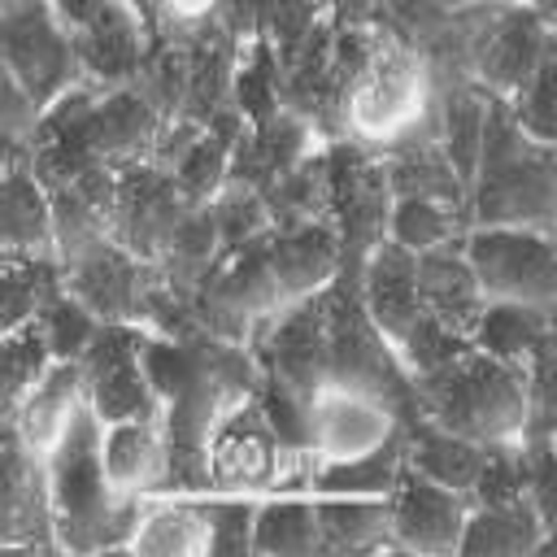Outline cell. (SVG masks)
Segmentation results:
<instances>
[{
    "mask_svg": "<svg viewBox=\"0 0 557 557\" xmlns=\"http://www.w3.org/2000/svg\"><path fill=\"white\" fill-rule=\"evenodd\" d=\"M209 205H213L222 257H231V252H239V248H248V244H257L261 235L274 231V218H270L265 196L252 191V187H244V183H226ZM222 257H218V261H222Z\"/></svg>",
    "mask_w": 557,
    "mask_h": 557,
    "instance_id": "ee69618b",
    "label": "cell"
},
{
    "mask_svg": "<svg viewBox=\"0 0 557 557\" xmlns=\"http://www.w3.org/2000/svg\"><path fill=\"white\" fill-rule=\"evenodd\" d=\"M553 235H557V226H553Z\"/></svg>",
    "mask_w": 557,
    "mask_h": 557,
    "instance_id": "be15d7a7",
    "label": "cell"
},
{
    "mask_svg": "<svg viewBox=\"0 0 557 557\" xmlns=\"http://www.w3.org/2000/svg\"><path fill=\"white\" fill-rule=\"evenodd\" d=\"M135 4V13L144 17V26L152 30V39H157V0H131Z\"/></svg>",
    "mask_w": 557,
    "mask_h": 557,
    "instance_id": "9f6ffc18",
    "label": "cell"
},
{
    "mask_svg": "<svg viewBox=\"0 0 557 557\" xmlns=\"http://www.w3.org/2000/svg\"><path fill=\"white\" fill-rule=\"evenodd\" d=\"M435 104V78L431 65L422 61L418 48H409L405 39H396L392 30H383L374 57L366 61V70L357 74L352 91H348V109H344V131L357 144L383 148L396 135L413 131Z\"/></svg>",
    "mask_w": 557,
    "mask_h": 557,
    "instance_id": "5b68a950",
    "label": "cell"
},
{
    "mask_svg": "<svg viewBox=\"0 0 557 557\" xmlns=\"http://www.w3.org/2000/svg\"><path fill=\"white\" fill-rule=\"evenodd\" d=\"M496 4H518V0H496ZM531 4H540V9L553 17V4H557V0H531Z\"/></svg>",
    "mask_w": 557,
    "mask_h": 557,
    "instance_id": "6f0895ef",
    "label": "cell"
},
{
    "mask_svg": "<svg viewBox=\"0 0 557 557\" xmlns=\"http://www.w3.org/2000/svg\"><path fill=\"white\" fill-rule=\"evenodd\" d=\"M466 231H470V213L440 205V200H396L392 222H387V239L405 244L409 252L440 248L448 239H461Z\"/></svg>",
    "mask_w": 557,
    "mask_h": 557,
    "instance_id": "ab89813d",
    "label": "cell"
},
{
    "mask_svg": "<svg viewBox=\"0 0 557 557\" xmlns=\"http://www.w3.org/2000/svg\"><path fill=\"white\" fill-rule=\"evenodd\" d=\"M418 292H422V309L426 313H435L440 322L457 326L461 335L474 331L487 296H483V283L474 274V261L466 252V235L461 239H448L440 248L418 252Z\"/></svg>",
    "mask_w": 557,
    "mask_h": 557,
    "instance_id": "484cf974",
    "label": "cell"
},
{
    "mask_svg": "<svg viewBox=\"0 0 557 557\" xmlns=\"http://www.w3.org/2000/svg\"><path fill=\"white\" fill-rule=\"evenodd\" d=\"M318 457L309 448H287L265 418L257 392L231 405L205 440V483L209 492H313Z\"/></svg>",
    "mask_w": 557,
    "mask_h": 557,
    "instance_id": "277c9868",
    "label": "cell"
},
{
    "mask_svg": "<svg viewBox=\"0 0 557 557\" xmlns=\"http://www.w3.org/2000/svg\"><path fill=\"white\" fill-rule=\"evenodd\" d=\"M440 4H448V9H461V4H474V0H440Z\"/></svg>",
    "mask_w": 557,
    "mask_h": 557,
    "instance_id": "91938a15",
    "label": "cell"
},
{
    "mask_svg": "<svg viewBox=\"0 0 557 557\" xmlns=\"http://www.w3.org/2000/svg\"><path fill=\"white\" fill-rule=\"evenodd\" d=\"M548 348L557 352V309H553V326H548Z\"/></svg>",
    "mask_w": 557,
    "mask_h": 557,
    "instance_id": "680465c9",
    "label": "cell"
},
{
    "mask_svg": "<svg viewBox=\"0 0 557 557\" xmlns=\"http://www.w3.org/2000/svg\"><path fill=\"white\" fill-rule=\"evenodd\" d=\"M379 152H383L396 200H440V205L470 213V187L461 183V174L453 170V161L435 135V113H426L413 131L396 135Z\"/></svg>",
    "mask_w": 557,
    "mask_h": 557,
    "instance_id": "d6986e66",
    "label": "cell"
},
{
    "mask_svg": "<svg viewBox=\"0 0 557 557\" xmlns=\"http://www.w3.org/2000/svg\"><path fill=\"white\" fill-rule=\"evenodd\" d=\"M527 496V440L487 444V461L470 487V505H500Z\"/></svg>",
    "mask_w": 557,
    "mask_h": 557,
    "instance_id": "7dc6e473",
    "label": "cell"
},
{
    "mask_svg": "<svg viewBox=\"0 0 557 557\" xmlns=\"http://www.w3.org/2000/svg\"><path fill=\"white\" fill-rule=\"evenodd\" d=\"M83 405H87L83 366H78L74 357H57V361L44 370V379L4 413V422L17 426V435H22L30 448L48 453V448L65 435V426L74 422V413H78Z\"/></svg>",
    "mask_w": 557,
    "mask_h": 557,
    "instance_id": "83f0119b",
    "label": "cell"
},
{
    "mask_svg": "<svg viewBox=\"0 0 557 557\" xmlns=\"http://www.w3.org/2000/svg\"><path fill=\"white\" fill-rule=\"evenodd\" d=\"M257 370L265 379H278L283 387L300 392L305 400L331 383V322H326V292L300 296L270 318L257 322L248 339Z\"/></svg>",
    "mask_w": 557,
    "mask_h": 557,
    "instance_id": "8fae6325",
    "label": "cell"
},
{
    "mask_svg": "<svg viewBox=\"0 0 557 557\" xmlns=\"http://www.w3.org/2000/svg\"><path fill=\"white\" fill-rule=\"evenodd\" d=\"M126 553H135V557H209L205 492H152V496H144L139 527H135Z\"/></svg>",
    "mask_w": 557,
    "mask_h": 557,
    "instance_id": "4316f807",
    "label": "cell"
},
{
    "mask_svg": "<svg viewBox=\"0 0 557 557\" xmlns=\"http://www.w3.org/2000/svg\"><path fill=\"white\" fill-rule=\"evenodd\" d=\"M487 100L474 83L466 78H444L435 83V135L453 161V170L461 174V183L470 187L474 183V170H479V152H483V131H487Z\"/></svg>",
    "mask_w": 557,
    "mask_h": 557,
    "instance_id": "f546056e",
    "label": "cell"
},
{
    "mask_svg": "<svg viewBox=\"0 0 557 557\" xmlns=\"http://www.w3.org/2000/svg\"><path fill=\"white\" fill-rule=\"evenodd\" d=\"M392 348L400 352L409 379H418V374H431V370L448 366L457 352H466V348H470V335H461L457 326H448V322H440L435 313L422 309V313L413 318V326H409Z\"/></svg>",
    "mask_w": 557,
    "mask_h": 557,
    "instance_id": "bcb514c9",
    "label": "cell"
},
{
    "mask_svg": "<svg viewBox=\"0 0 557 557\" xmlns=\"http://www.w3.org/2000/svg\"><path fill=\"white\" fill-rule=\"evenodd\" d=\"M244 126H248V122L239 117V109L218 113V117L196 135V144L183 152V161L174 165L178 187H183L196 205H209V200L231 183V161H235V144H239Z\"/></svg>",
    "mask_w": 557,
    "mask_h": 557,
    "instance_id": "d590c367",
    "label": "cell"
},
{
    "mask_svg": "<svg viewBox=\"0 0 557 557\" xmlns=\"http://www.w3.org/2000/svg\"><path fill=\"white\" fill-rule=\"evenodd\" d=\"M322 553L313 492H270L257 505L252 557H313Z\"/></svg>",
    "mask_w": 557,
    "mask_h": 557,
    "instance_id": "1f68e13d",
    "label": "cell"
},
{
    "mask_svg": "<svg viewBox=\"0 0 557 557\" xmlns=\"http://www.w3.org/2000/svg\"><path fill=\"white\" fill-rule=\"evenodd\" d=\"M65 287L57 252H0V331L39 318V309Z\"/></svg>",
    "mask_w": 557,
    "mask_h": 557,
    "instance_id": "836d02e7",
    "label": "cell"
},
{
    "mask_svg": "<svg viewBox=\"0 0 557 557\" xmlns=\"http://www.w3.org/2000/svg\"><path fill=\"white\" fill-rule=\"evenodd\" d=\"M557 435V352L544 348L527 361V435L522 440H553Z\"/></svg>",
    "mask_w": 557,
    "mask_h": 557,
    "instance_id": "681fc988",
    "label": "cell"
},
{
    "mask_svg": "<svg viewBox=\"0 0 557 557\" xmlns=\"http://www.w3.org/2000/svg\"><path fill=\"white\" fill-rule=\"evenodd\" d=\"M274 226H296V222H331V178H326V144L309 152L296 170H287L270 191H265Z\"/></svg>",
    "mask_w": 557,
    "mask_h": 557,
    "instance_id": "f35d334b",
    "label": "cell"
},
{
    "mask_svg": "<svg viewBox=\"0 0 557 557\" xmlns=\"http://www.w3.org/2000/svg\"><path fill=\"white\" fill-rule=\"evenodd\" d=\"M0 548L4 553H61L48 461L9 422L0 431Z\"/></svg>",
    "mask_w": 557,
    "mask_h": 557,
    "instance_id": "4fadbf2b",
    "label": "cell"
},
{
    "mask_svg": "<svg viewBox=\"0 0 557 557\" xmlns=\"http://www.w3.org/2000/svg\"><path fill=\"white\" fill-rule=\"evenodd\" d=\"M553 9H557V4H553Z\"/></svg>",
    "mask_w": 557,
    "mask_h": 557,
    "instance_id": "e7e4bbea",
    "label": "cell"
},
{
    "mask_svg": "<svg viewBox=\"0 0 557 557\" xmlns=\"http://www.w3.org/2000/svg\"><path fill=\"white\" fill-rule=\"evenodd\" d=\"M61 553H126L144 496L117 492L104 470V422L83 405L65 435L44 453Z\"/></svg>",
    "mask_w": 557,
    "mask_h": 557,
    "instance_id": "6da1fadb",
    "label": "cell"
},
{
    "mask_svg": "<svg viewBox=\"0 0 557 557\" xmlns=\"http://www.w3.org/2000/svg\"><path fill=\"white\" fill-rule=\"evenodd\" d=\"M52 344L39 326V318L0 331V374H4V413L44 379V370L52 366Z\"/></svg>",
    "mask_w": 557,
    "mask_h": 557,
    "instance_id": "60d3db41",
    "label": "cell"
},
{
    "mask_svg": "<svg viewBox=\"0 0 557 557\" xmlns=\"http://www.w3.org/2000/svg\"><path fill=\"white\" fill-rule=\"evenodd\" d=\"M135 87L157 104V113L165 122L178 117L183 100H187V39L183 35H157L148 44V57H144Z\"/></svg>",
    "mask_w": 557,
    "mask_h": 557,
    "instance_id": "b9f144b4",
    "label": "cell"
},
{
    "mask_svg": "<svg viewBox=\"0 0 557 557\" xmlns=\"http://www.w3.org/2000/svg\"><path fill=\"white\" fill-rule=\"evenodd\" d=\"M548 326H553V309L522 305V300H487L474 331H470V344L500 357V361L527 366L544 348Z\"/></svg>",
    "mask_w": 557,
    "mask_h": 557,
    "instance_id": "e575fe53",
    "label": "cell"
},
{
    "mask_svg": "<svg viewBox=\"0 0 557 557\" xmlns=\"http://www.w3.org/2000/svg\"><path fill=\"white\" fill-rule=\"evenodd\" d=\"M461 17H466V74L492 100H509L535 74L557 30L553 17L531 0L518 4L474 0L461 4Z\"/></svg>",
    "mask_w": 557,
    "mask_h": 557,
    "instance_id": "8992f818",
    "label": "cell"
},
{
    "mask_svg": "<svg viewBox=\"0 0 557 557\" xmlns=\"http://www.w3.org/2000/svg\"><path fill=\"white\" fill-rule=\"evenodd\" d=\"M326 178H331V226L344 244V274L357 278L366 257L387 239L392 222V178L383 152L357 139L326 144Z\"/></svg>",
    "mask_w": 557,
    "mask_h": 557,
    "instance_id": "ba28073f",
    "label": "cell"
},
{
    "mask_svg": "<svg viewBox=\"0 0 557 557\" xmlns=\"http://www.w3.org/2000/svg\"><path fill=\"white\" fill-rule=\"evenodd\" d=\"M104 470L117 492H135V496L165 492L170 431H165L161 409L122 418V422H104Z\"/></svg>",
    "mask_w": 557,
    "mask_h": 557,
    "instance_id": "cb8c5ba5",
    "label": "cell"
},
{
    "mask_svg": "<svg viewBox=\"0 0 557 557\" xmlns=\"http://www.w3.org/2000/svg\"><path fill=\"white\" fill-rule=\"evenodd\" d=\"M405 461L413 470H422L426 479L470 496V487H474V479L487 461V444L466 440V435L413 413V418H405Z\"/></svg>",
    "mask_w": 557,
    "mask_h": 557,
    "instance_id": "f1b7e54d",
    "label": "cell"
},
{
    "mask_svg": "<svg viewBox=\"0 0 557 557\" xmlns=\"http://www.w3.org/2000/svg\"><path fill=\"white\" fill-rule=\"evenodd\" d=\"M183 39H187V100H183L178 117L209 126L218 113L235 109L231 91H235V65H239L244 39H235L222 17L187 30Z\"/></svg>",
    "mask_w": 557,
    "mask_h": 557,
    "instance_id": "d4e9b609",
    "label": "cell"
},
{
    "mask_svg": "<svg viewBox=\"0 0 557 557\" xmlns=\"http://www.w3.org/2000/svg\"><path fill=\"white\" fill-rule=\"evenodd\" d=\"M326 322H331V383L361 387L396 405L405 418H413V379L392 348V339L370 322L357 278L339 274L326 287Z\"/></svg>",
    "mask_w": 557,
    "mask_h": 557,
    "instance_id": "52a82bcc",
    "label": "cell"
},
{
    "mask_svg": "<svg viewBox=\"0 0 557 557\" xmlns=\"http://www.w3.org/2000/svg\"><path fill=\"white\" fill-rule=\"evenodd\" d=\"M335 26H383V0H326Z\"/></svg>",
    "mask_w": 557,
    "mask_h": 557,
    "instance_id": "db71d44e",
    "label": "cell"
},
{
    "mask_svg": "<svg viewBox=\"0 0 557 557\" xmlns=\"http://www.w3.org/2000/svg\"><path fill=\"white\" fill-rule=\"evenodd\" d=\"M544 544V522L531 496L500 500V505H470L461 531V557H535Z\"/></svg>",
    "mask_w": 557,
    "mask_h": 557,
    "instance_id": "4dcf8cb0",
    "label": "cell"
},
{
    "mask_svg": "<svg viewBox=\"0 0 557 557\" xmlns=\"http://www.w3.org/2000/svg\"><path fill=\"white\" fill-rule=\"evenodd\" d=\"M209 505V557H252L257 505L248 492H205Z\"/></svg>",
    "mask_w": 557,
    "mask_h": 557,
    "instance_id": "f6af8a7d",
    "label": "cell"
},
{
    "mask_svg": "<svg viewBox=\"0 0 557 557\" xmlns=\"http://www.w3.org/2000/svg\"><path fill=\"white\" fill-rule=\"evenodd\" d=\"M270 261L278 274V287L292 300L326 292L344 274V244L326 218L318 222H296V226H274L270 231Z\"/></svg>",
    "mask_w": 557,
    "mask_h": 557,
    "instance_id": "603a6c76",
    "label": "cell"
},
{
    "mask_svg": "<svg viewBox=\"0 0 557 557\" xmlns=\"http://www.w3.org/2000/svg\"><path fill=\"white\" fill-rule=\"evenodd\" d=\"M505 104H509L513 122H518L531 139L557 148V30H553V39H548V48H544L535 74H531Z\"/></svg>",
    "mask_w": 557,
    "mask_h": 557,
    "instance_id": "7bdbcfd3",
    "label": "cell"
},
{
    "mask_svg": "<svg viewBox=\"0 0 557 557\" xmlns=\"http://www.w3.org/2000/svg\"><path fill=\"white\" fill-rule=\"evenodd\" d=\"M553 26H557V9H553Z\"/></svg>",
    "mask_w": 557,
    "mask_h": 557,
    "instance_id": "6125c7cd",
    "label": "cell"
},
{
    "mask_svg": "<svg viewBox=\"0 0 557 557\" xmlns=\"http://www.w3.org/2000/svg\"><path fill=\"white\" fill-rule=\"evenodd\" d=\"M405 426V413L374 392L322 383L309 396V448L318 461H339L387 444Z\"/></svg>",
    "mask_w": 557,
    "mask_h": 557,
    "instance_id": "e0dca14e",
    "label": "cell"
},
{
    "mask_svg": "<svg viewBox=\"0 0 557 557\" xmlns=\"http://www.w3.org/2000/svg\"><path fill=\"white\" fill-rule=\"evenodd\" d=\"M231 104L239 109V117L248 126L283 113V70H278V48L270 39H244L239 44Z\"/></svg>",
    "mask_w": 557,
    "mask_h": 557,
    "instance_id": "74e56055",
    "label": "cell"
},
{
    "mask_svg": "<svg viewBox=\"0 0 557 557\" xmlns=\"http://www.w3.org/2000/svg\"><path fill=\"white\" fill-rule=\"evenodd\" d=\"M0 65L39 109H48L78 83L74 30L48 0H0Z\"/></svg>",
    "mask_w": 557,
    "mask_h": 557,
    "instance_id": "9c48e42d",
    "label": "cell"
},
{
    "mask_svg": "<svg viewBox=\"0 0 557 557\" xmlns=\"http://www.w3.org/2000/svg\"><path fill=\"white\" fill-rule=\"evenodd\" d=\"M405 470V426L357 457H339V461H318L313 470V492L318 496H387L396 487Z\"/></svg>",
    "mask_w": 557,
    "mask_h": 557,
    "instance_id": "8d00e7d4",
    "label": "cell"
},
{
    "mask_svg": "<svg viewBox=\"0 0 557 557\" xmlns=\"http://www.w3.org/2000/svg\"><path fill=\"white\" fill-rule=\"evenodd\" d=\"M322 553H392L387 496H318Z\"/></svg>",
    "mask_w": 557,
    "mask_h": 557,
    "instance_id": "d6a6232c",
    "label": "cell"
},
{
    "mask_svg": "<svg viewBox=\"0 0 557 557\" xmlns=\"http://www.w3.org/2000/svg\"><path fill=\"white\" fill-rule=\"evenodd\" d=\"M413 413L479 444L522 440L527 435V366L500 361L470 344L448 366L413 379Z\"/></svg>",
    "mask_w": 557,
    "mask_h": 557,
    "instance_id": "3957f363",
    "label": "cell"
},
{
    "mask_svg": "<svg viewBox=\"0 0 557 557\" xmlns=\"http://www.w3.org/2000/svg\"><path fill=\"white\" fill-rule=\"evenodd\" d=\"M144 339L148 331L139 322H100V331L83 348L78 366L87 383V405L100 422H122L161 409L144 366Z\"/></svg>",
    "mask_w": 557,
    "mask_h": 557,
    "instance_id": "7c38bea8",
    "label": "cell"
},
{
    "mask_svg": "<svg viewBox=\"0 0 557 557\" xmlns=\"http://www.w3.org/2000/svg\"><path fill=\"white\" fill-rule=\"evenodd\" d=\"M527 496L544 522L540 553H557V453L548 440H527Z\"/></svg>",
    "mask_w": 557,
    "mask_h": 557,
    "instance_id": "f907efd6",
    "label": "cell"
},
{
    "mask_svg": "<svg viewBox=\"0 0 557 557\" xmlns=\"http://www.w3.org/2000/svg\"><path fill=\"white\" fill-rule=\"evenodd\" d=\"M548 444H553V453H557V435H553V440H548Z\"/></svg>",
    "mask_w": 557,
    "mask_h": 557,
    "instance_id": "94428289",
    "label": "cell"
},
{
    "mask_svg": "<svg viewBox=\"0 0 557 557\" xmlns=\"http://www.w3.org/2000/svg\"><path fill=\"white\" fill-rule=\"evenodd\" d=\"M470 226H557V148L531 139L505 100H487V131L470 183Z\"/></svg>",
    "mask_w": 557,
    "mask_h": 557,
    "instance_id": "7a4b0ae2",
    "label": "cell"
},
{
    "mask_svg": "<svg viewBox=\"0 0 557 557\" xmlns=\"http://www.w3.org/2000/svg\"><path fill=\"white\" fill-rule=\"evenodd\" d=\"M0 252H57L52 191L30 170L26 148H4L0 178Z\"/></svg>",
    "mask_w": 557,
    "mask_h": 557,
    "instance_id": "ffe728a7",
    "label": "cell"
},
{
    "mask_svg": "<svg viewBox=\"0 0 557 557\" xmlns=\"http://www.w3.org/2000/svg\"><path fill=\"white\" fill-rule=\"evenodd\" d=\"M196 200L178 187L174 170L157 161H126L117 165V196H113V239L139 252L144 261H157L183 222V213Z\"/></svg>",
    "mask_w": 557,
    "mask_h": 557,
    "instance_id": "9a60e30c",
    "label": "cell"
},
{
    "mask_svg": "<svg viewBox=\"0 0 557 557\" xmlns=\"http://www.w3.org/2000/svg\"><path fill=\"white\" fill-rule=\"evenodd\" d=\"M326 17V0H270V44L278 52L296 48Z\"/></svg>",
    "mask_w": 557,
    "mask_h": 557,
    "instance_id": "816d5d0a",
    "label": "cell"
},
{
    "mask_svg": "<svg viewBox=\"0 0 557 557\" xmlns=\"http://www.w3.org/2000/svg\"><path fill=\"white\" fill-rule=\"evenodd\" d=\"M466 252L487 300L557 309V235L540 226H470Z\"/></svg>",
    "mask_w": 557,
    "mask_h": 557,
    "instance_id": "30bf717a",
    "label": "cell"
},
{
    "mask_svg": "<svg viewBox=\"0 0 557 557\" xmlns=\"http://www.w3.org/2000/svg\"><path fill=\"white\" fill-rule=\"evenodd\" d=\"M39 326H44V335H48V344H52V357H83V348L91 344V335L100 331V318L78 300V296H70L65 287L39 309Z\"/></svg>",
    "mask_w": 557,
    "mask_h": 557,
    "instance_id": "c3c4849f",
    "label": "cell"
},
{
    "mask_svg": "<svg viewBox=\"0 0 557 557\" xmlns=\"http://www.w3.org/2000/svg\"><path fill=\"white\" fill-rule=\"evenodd\" d=\"M357 292H361V305L370 313V322L396 344L413 318L422 313V292H418V252H409L405 244L396 239H383L361 274H357Z\"/></svg>",
    "mask_w": 557,
    "mask_h": 557,
    "instance_id": "44dd1931",
    "label": "cell"
},
{
    "mask_svg": "<svg viewBox=\"0 0 557 557\" xmlns=\"http://www.w3.org/2000/svg\"><path fill=\"white\" fill-rule=\"evenodd\" d=\"M61 270H65V292L78 296L100 322H139V309L152 283V261L131 252L113 235H100L65 252Z\"/></svg>",
    "mask_w": 557,
    "mask_h": 557,
    "instance_id": "2e32d148",
    "label": "cell"
},
{
    "mask_svg": "<svg viewBox=\"0 0 557 557\" xmlns=\"http://www.w3.org/2000/svg\"><path fill=\"white\" fill-rule=\"evenodd\" d=\"M470 518V496L444 487L405 461L396 487L387 492V535L392 553L448 557L461 548V531Z\"/></svg>",
    "mask_w": 557,
    "mask_h": 557,
    "instance_id": "5bb4252c",
    "label": "cell"
},
{
    "mask_svg": "<svg viewBox=\"0 0 557 557\" xmlns=\"http://www.w3.org/2000/svg\"><path fill=\"white\" fill-rule=\"evenodd\" d=\"M152 30L135 13L131 0H104V9L74 30V57H78V83H91L100 91L131 87L144 70Z\"/></svg>",
    "mask_w": 557,
    "mask_h": 557,
    "instance_id": "ac0fdd59",
    "label": "cell"
},
{
    "mask_svg": "<svg viewBox=\"0 0 557 557\" xmlns=\"http://www.w3.org/2000/svg\"><path fill=\"white\" fill-rule=\"evenodd\" d=\"M222 0H157V35H187L213 22Z\"/></svg>",
    "mask_w": 557,
    "mask_h": 557,
    "instance_id": "f5cc1de1",
    "label": "cell"
},
{
    "mask_svg": "<svg viewBox=\"0 0 557 557\" xmlns=\"http://www.w3.org/2000/svg\"><path fill=\"white\" fill-rule=\"evenodd\" d=\"M52 4V13L70 26V30H78V26H87L100 9H104V0H48Z\"/></svg>",
    "mask_w": 557,
    "mask_h": 557,
    "instance_id": "11a10c76",
    "label": "cell"
},
{
    "mask_svg": "<svg viewBox=\"0 0 557 557\" xmlns=\"http://www.w3.org/2000/svg\"><path fill=\"white\" fill-rule=\"evenodd\" d=\"M322 139L318 131L296 117V113H274L270 122L244 126L239 144H235V161H231V183H244L252 191H270L287 170H296L309 152H318Z\"/></svg>",
    "mask_w": 557,
    "mask_h": 557,
    "instance_id": "7402d4cb",
    "label": "cell"
}]
</instances>
